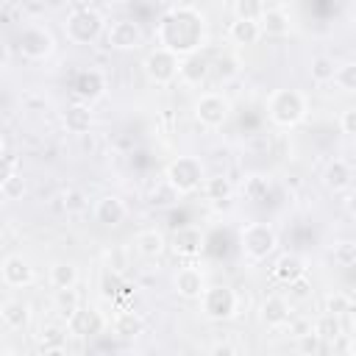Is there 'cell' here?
Masks as SVG:
<instances>
[{
    "label": "cell",
    "mask_w": 356,
    "mask_h": 356,
    "mask_svg": "<svg viewBox=\"0 0 356 356\" xmlns=\"http://www.w3.org/2000/svg\"><path fill=\"white\" fill-rule=\"evenodd\" d=\"M211 72L217 81H234L239 72H242V61L234 56V53H220L214 61H211Z\"/></svg>",
    "instance_id": "30"
},
{
    "label": "cell",
    "mask_w": 356,
    "mask_h": 356,
    "mask_svg": "<svg viewBox=\"0 0 356 356\" xmlns=\"http://www.w3.org/2000/svg\"><path fill=\"white\" fill-rule=\"evenodd\" d=\"M242 192H245V197H248V200L259 203V200H264V197L270 195V178H267V175H261V172H253V175H248V178H245Z\"/></svg>",
    "instance_id": "33"
},
{
    "label": "cell",
    "mask_w": 356,
    "mask_h": 356,
    "mask_svg": "<svg viewBox=\"0 0 356 356\" xmlns=\"http://www.w3.org/2000/svg\"><path fill=\"white\" fill-rule=\"evenodd\" d=\"M239 245L245 259L250 261H264L275 248H278V234L270 222H248L239 231Z\"/></svg>",
    "instance_id": "4"
},
{
    "label": "cell",
    "mask_w": 356,
    "mask_h": 356,
    "mask_svg": "<svg viewBox=\"0 0 356 356\" xmlns=\"http://www.w3.org/2000/svg\"><path fill=\"white\" fill-rule=\"evenodd\" d=\"M334 81H337V86H339L342 92L356 95V61H345V64H339Z\"/></svg>",
    "instance_id": "37"
},
{
    "label": "cell",
    "mask_w": 356,
    "mask_h": 356,
    "mask_svg": "<svg viewBox=\"0 0 356 356\" xmlns=\"http://www.w3.org/2000/svg\"><path fill=\"white\" fill-rule=\"evenodd\" d=\"M0 192L6 200H19L25 195V181H22V172H14V175H3L0 181Z\"/></svg>",
    "instance_id": "38"
},
{
    "label": "cell",
    "mask_w": 356,
    "mask_h": 356,
    "mask_svg": "<svg viewBox=\"0 0 356 356\" xmlns=\"http://www.w3.org/2000/svg\"><path fill=\"white\" fill-rule=\"evenodd\" d=\"M312 331H314V334H317V337H320L325 345H328V342L334 345V342L342 337V320H339L337 314L323 312V314H320V317L312 323Z\"/></svg>",
    "instance_id": "29"
},
{
    "label": "cell",
    "mask_w": 356,
    "mask_h": 356,
    "mask_svg": "<svg viewBox=\"0 0 356 356\" xmlns=\"http://www.w3.org/2000/svg\"><path fill=\"white\" fill-rule=\"evenodd\" d=\"M306 270L309 267H306V259L303 256H298V253H281L275 259V264H273V278L281 281V284H292V281L303 278Z\"/></svg>",
    "instance_id": "20"
},
{
    "label": "cell",
    "mask_w": 356,
    "mask_h": 356,
    "mask_svg": "<svg viewBox=\"0 0 356 356\" xmlns=\"http://www.w3.org/2000/svg\"><path fill=\"white\" fill-rule=\"evenodd\" d=\"M231 117V103L225 95H217V92H206L195 100V120L203 125V128H220L225 125Z\"/></svg>",
    "instance_id": "8"
},
{
    "label": "cell",
    "mask_w": 356,
    "mask_h": 356,
    "mask_svg": "<svg viewBox=\"0 0 356 356\" xmlns=\"http://www.w3.org/2000/svg\"><path fill=\"white\" fill-rule=\"evenodd\" d=\"M345 209H348V214H353V217H356V189L345 195Z\"/></svg>",
    "instance_id": "47"
},
{
    "label": "cell",
    "mask_w": 356,
    "mask_h": 356,
    "mask_svg": "<svg viewBox=\"0 0 356 356\" xmlns=\"http://www.w3.org/2000/svg\"><path fill=\"white\" fill-rule=\"evenodd\" d=\"M122 289V275H120V270H108V273H103V281H100V292H103V298H114L117 292Z\"/></svg>",
    "instance_id": "41"
},
{
    "label": "cell",
    "mask_w": 356,
    "mask_h": 356,
    "mask_svg": "<svg viewBox=\"0 0 356 356\" xmlns=\"http://www.w3.org/2000/svg\"><path fill=\"white\" fill-rule=\"evenodd\" d=\"M350 328H353V337H356V312H353V317H350Z\"/></svg>",
    "instance_id": "48"
},
{
    "label": "cell",
    "mask_w": 356,
    "mask_h": 356,
    "mask_svg": "<svg viewBox=\"0 0 356 356\" xmlns=\"http://www.w3.org/2000/svg\"><path fill=\"white\" fill-rule=\"evenodd\" d=\"M64 33L72 44H92L106 33V19L95 8H75L64 22Z\"/></svg>",
    "instance_id": "3"
},
{
    "label": "cell",
    "mask_w": 356,
    "mask_h": 356,
    "mask_svg": "<svg viewBox=\"0 0 356 356\" xmlns=\"http://www.w3.org/2000/svg\"><path fill=\"white\" fill-rule=\"evenodd\" d=\"M309 100L300 89H275L267 100V114L278 128H295L306 120Z\"/></svg>",
    "instance_id": "2"
},
{
    "label": "cell",
    "mask_w": 356,
    "mask_h": 356,
    "mask_svg": "<svg viewBox=\"0 0 356 356\" xmlns=\"http://www.w3.org/2000/svg\"><path fill=\"white\" fill-rule=\"evenodd\" d=\"M53 50H56V39H53V33H50L47 28H42V25H28V28H22V33H19V53H22L25 58H31V61H44Z\"/></svg>",
    "instance_id": "9"
},
{
    "label": "cell",
    "mask_w": 356,
    "mask_h": 356,
    "mask_svg": "<svg viewBox=\"0 0 356 356\" xmlns=\"http://www.w3.org/2000/svg\"><path fill=\"white\" fill-rule=\"evenodd\" d=\"M178 67H181V56L172 53V50H167V47L150 50V53L145 56V61H142V70H145L147 81L156 83V86L172 83V81L178 78Z\"/></svg>",
    "instance_id": "6"
},
{
    "label": "cell",
    "mask_w": 356,
    "mask_h": 356,
    "mask_svg": "<svg viewBox=\"0 0 356 356\" xmlns=\"http://www.w3.org/2000/svg\"><path fill=\"white\" fill-rule=\"evenodd\" d=\"M242 348L239 345H234V342H211L209 345V353H214V356H231V353H239Z\"/></svg>",
    "instance_id": "46"
},
{
    "label": "cell",
    "mask_w": 356,
    "mask_h": 356,
    "mask_svg": "<svg viewBox=\"0 0 356 356\" xmlns=\"http://www.w3.org/2000/svg\"><path fill=\"white\" fill-rule=\"evenodd\" d=\"M172 286H175V292H178L181 298L197 300V298H203V292H206V275H203L197 267H181V270L175 273V278H172Z\"/></svg>",
    "instance_id": "16"
},
{
    "label": "cell",
    "mask_w": 356,
    "mask_h": 356,
    "mask_svg": "<svg viewBox=\"0 0 356 356\" xmlns=\"http://www.w3.org/2000/svg\"><path fill=\"white\" fill-rule=\"evenodd\" d=\"M339 128H342V134L356 136V108L342 111V117H339Z\"/></svg>",
    "instance_id": "45"
},
{
    "label": "cell",
    "mask_w": 356,
    "mask_h": 356,
    "mask_svg": "<svg viewBox=\"0 0 356 356\" xmlns=\"http://www.w3.org/2000/svg\"><path fill=\"white\" fill-rule=\"evenodd\" d=\"M289 286V295L292 298H298V300H303V298H309L312 295V284H309V278L303 275V278H298V281H292V284H286Z\"/></svg>",
    "instance_id": "44"
},
{
    "label": "cell",
    "mask_w": 356,
    "mask_h": 356,
    "mask_svg": "<svg viewBox=\"0 0 356 356\" xmlns=\"http://www.w3.org/2000/svg\"><path fill=\"white\" fill-rule=\"evenodd\" d=\"M325 312L342 317V314L353 312V303H350V298H348L345 292H331V295L325 298Z\"/></svg>",
    "instance_id": "40"
},
{
    "label": "cell",
    "mask_w": 356,
    "mask_h": 356,
    "mask_svg": "<svg viewBox=\"0 0 356 356\" xmlns=\"http://www.w3.org/2000/svg\"><path fill=\"white\" fill-rule=\"evenodd\" d=\"M178 197H181V192H178V189H175L172 184L161 181V186H159V189H156V192L150 195V203H153L156 209H170V206H172V203H175Z\"/></svg>",
    "instance_id": "39"
},
{
    "label": "cell",
    "mask_w": 356,
    "mask_h": 356,
    "mask_svg": "<svg viewBox=\"0 0 356 356\" xmlns=\"http://www.w3.org/2000/svg\"><path fill=\"white\" fill-rule=\"evenodd\" d=\"M211 72V64L203 58V53H192V56H184L181 58V67H178V78L186 83V86H200Z\"/></svg>",
    "instance_id": "21"
},
{
    "label": "cell",
    "mask_w": 356,
    "mask_h": 356,
    "mask_svg": "<svg viewBox=\"0 0 356 356\" xmlns=\"http://www.w3.org/2000/svg\"><path fill=\"white\" fill-rule=\"evenodd\" d=\"M170 248H172L175 256L195 259V256L203 253V248H206V236H203V231H200L197 225H181V228L172 234Z\"/></svg>",
    "instance_id": "12"
},
{
    "label": "cell",
    "mask_w": 356,
    "mask_h": 356,
    "mask_svg": "<svg viewBox=\"0 0 356 356\" xmlns=\"http://www.w3.org/2000/svg\"><path fill=\"white\" fill-rule=\"evenodd\" d=\"M111 331L120 339H136L139 334H145V317L139 312H134V309L117 312L114 320H111Z\"/></svg>",
    "instance_id": "23"
},
{
    "label": "cell",
    "mask_w": 356,
    "mask_h": 356,
    "mask_svg": "<svg viewBox=\"0 0 356 356\" xmlns=\"http://www.w3.org/2000/svg\"><path fill=\"white\" fill-rule=\"evenodd\" d=\"M106 95V75L100 70H83L75 78V97L83 103H95Z\"/></svg>",
    "instance_id": "17"
},
{
    "label": "cell",
    "mask_w": 356,
    "mask_h": 356,
    "mask_svg": "<svg viewBox=\"0 0 356 356\" xmlns=\"http://www.w3.org/2000/svg\"><path fill=\"white\" fill-rule=\"evenodd\" d=\"M323 348H325V342H323L312 328L298 337V350H300V353H320Z\"/></svg>",
    "instance_id": "42"
},
{
    "label": "cell",
    "mask_w": 356,
    "mask_h": 356,
    "mask_svg": "<svg viewBox=\"0 0 356 356\" xmlns=\"http://www.w3.org/2000/svg\"><path fill=\"white\" fill-rule=\"evenodd\" d=\"M134 248H136V253L145 256V259H159V256L167 250V239H164L161 231L145 228V231H139V234L134 236Z\"/></svg>",
    "instance_id": "24"
},
{
    "label": "cell",
    "mask_w": 356,
    "mask_h": 356,
    "mask_svg": "<svg viewBox=\"0 0 356 356\" xmlns=\"http://www.w3.org/2000/svg\"><path fill=\"white\" fill-rule=\"evenodd\" d=\"M0 278H3V284H6V286L19 289V286L33 284V267H31L22 256L11 253V256H6V259H3V264H0Z\"/></svg>",
    "instance_id": "13"
},
{
    "label": "cell",
    "mask_w": 356,
    "mask_h": 356,
    "mask_svg": "<svg viewBox=\"0 0 356 356\" xmlns=\"http://www.w3.org/2000/svg\"><path fill=\"white\" fill-rule=\"evenodd\" d=\"M350 350H353V353H356V337H353V342H350Z\"/></svg>",
    "instance_id": "49"
},
{
    "label": "cell",
    "mask_w": 356,
    "mask_h": 356,
    "mask_svg": "<svg viewBox=\"0 0 356 356\" xmlns=\"http://www.w3.org/2000/svg\"><path fill=\"white\" fill-rule=\"evenodd\" d=\"M0 320L8 331H25L31 323V306L19 298H8L0 303Z\"/></svg>",
    "instance_id": "19"
},
{
    "label": "cell",
    "mask_w": 356,
    "mask_h": 356,
    "mask_svg": "<svg viewBox=\"0 0 356 356\" xmlns=\"http://www.w3.org/2000/svg\"><path fill=\"white\" fill-rule=\"evenodd\" d=\"M142 42H145V31L134 19H117L106 31V44L114 50H136L142 47Z\"/></svg>",
    "instance_id": "11"
},
{
    "label": "cell",
    "mask_w": 356,
    "mask_h": 356,
    "mask_svg": "<svg viewBox=\"0 0 356 356\" xmlns=\"http://www.w3.org/2000/svg\"><path fill=\"white\" fill-rule=\"evenodd\" d=\"M164 181L172 184L181 195H192V192L200 189L203 181H206L200 159H195V156H178L175 161L167 164V170H164Z\"/></svg>",
    "instance_id": "5"
},
{
    "label": "cell",
    "mask_w": 356,
    "mask_h": 356,
    "mask_svg": "<svg viewBox=\"0 0 356 356\" xmlns=\"http://www.w3.org/2000/svg\"><path fill=\"white\" fill-rule=\"evenodd\" d=\"M353 181V172H350V164L345 159H331L323 170V186L328 192H345Z\"/></svg>",
    "instance_id": "22"
},
{
    "label": "cell",
    "mask_w": 356,
    "mask_h": 356,
    "mask_svg": "<svg viewBox=\"0 0 356 356\" xmlns=\"http://www.w3.org/2000/svg\"><path fill=\"white\" fill-rule=\"evenodd\" d=\"M259 25H261L264 36H273V39L286 36L289 33V14L284 8H267L264 17L259 19Z\"/></svg>",
    "instance_id": "27"
},
{
    "label": "cell",
    "mask_w": 356,
    "mask_h": 356,
    "mask_svg": "<svg viewBox=\"0 0 356 356\" xmlns=\"http://www.w3.org/2000/svg\"><path fill=\"white\" fill-rule=\"evenodd\" d=\"M58 200H61V209H64L67 214H81V211H86V206H89L86 195H83L81 189H75V186H67V189H61Z\"/></svg>",
    "instance_id": "34"
},
{
    "label": "cell",
    "mask_w": 356,
    "mask_h": 356,
    "mask_svg": "<svg viewBox=\"0 0 356 356\" xmlns=\"http://www.w3.org/2000/svg\"><path fill=\"white\" fill-rule=\"evenodd\" d=\"M156 39L161 47L178 53L181 58L184 56H192V53H200L203 44H206V17L200 8L195 6H175L170 8L159 25H156Z\"/></svg>",
    "instance_id": "1"
},
{
    "label": "cell",
    "mask_w": 356,
    "mask_h": 356,
    "mask_svg": "<svg viewBox=\"0 0 356 356\" xmlns=\"http://www.w3.org/2000/svg\"><path fill=\"white\" fill-rule=\"evenodd\" d=\"M53 303H56V312L67 320V317L81 306V295H78V289H75V286H70V289H56Z\"/></svg>",
    "instance_id": "35"
},
{
    "label": "cell",
    "mask_w": 356,
    "mask_h": 356,
    "mask_svg": "<svg viewBox=\"0 0 356 356\" xmlns=\"http://www.w3.org/2000/svg\"><path fill=\"white\" fill-rule=\"evenodd\" d=\"M47 281L53 289H70L78 284V267L72 261H53L50 264V273H47Z\"/></svg>",
    "instance_id": "28"
},
{
    "label": "cell",
    "mask_w": 356,
    "mask_h": 356,
    "mask_svg": "<svg viewBox=\"0 0 356 356\" xmlns=\"http://www.w3.org/2000/svg\"><path fill=\"white\" fill-rule=\"evenodd\" d=\"M67 337H70V331L67 328H61L58 323H47V325H42V331H39V353H67Z\"/></svg>",
    "instance_id": "25"
},
{
    "label": "cell",
    "mask_w": 356,
    "mask_h": 356,
    "mask_svg": "<svg viewBox=\"0 0 356 356\" xmlns=\"http://www.w3.org/2000/svg\"><path fill=\"white\" fill-rule=\"evenodd\" d=\"M200 309L209 320L214 323H222V320H231L236 317V309H239V295L231 289V286H206L203 298H200Z\"/></svg>",
    "instance_id": "7"
},
{
    "label": "cell",
    "mask_w": 356,
    "mask_h": 356,
    "mask_svg": "<svg viewBox=\"0 0 356 356\" xmlns=\"http://www.w3.org/2000/svg\"><path fill=\"white\" fill-rule=\"evenodd\" d=\"M61 122H64V128H67L70 134L81 136V134H89V131H92V125H95V114H92L89 103L75 100V103H70V106L61 111Z\"/></svg>",
    "instance_id": "15"
},
{
    "label": "cell",
    "mask_w": 356,
    "mask_h": 356,
    "mask_svg": "<svg viewBox=\"0 0 356 356\" xmlns=\"http://www.w3.org/2000/svg\"><path fill=\"white\" fill-rule=\"evenodd\" d=\"M337 67H339V64H334L331 56H314L312 64H309V75H312L314 83H328V81H334Z\"/></svg>",
    "instance_id": "32"
},
{
    "label": "cell",
    "mask_w": 356,
    "mask_h": 356,
    "mask_svg": "<svg viewBox=\"0 0 356 356\" xmlns=\"http://www.w3.org/2000/svg\"><path fill=\"white\" fill-rule=\"evenodd\" d=\"M103 328H106V317L100 314V309H95V306H78L70 317H67V331H70V337H75V339H89V337H97V334H103Z\"/></svg>",
    "instance_id": "10"
},
{
    "label": "cell",
    "mask_w": 356,
    "mask_h": 356,
    "mask_svg": "<svg viewBox=\"0 0 356 356\" xmlns=\"http://www.w3.org/2000/svg\"><path fill=\"white\" fill-rule=\"evenodd\" d=\"M264 11H267V6H264V0H236L234 3V14L239 17V19H261L264 17Z\"/></svg>",
    "instance_id": "36"
},
{
    "label": "cell",
    "mask_w": 356,
    "mask_h": 356,
    "mask_svg": "<svg viewBox=\"0 0 356 356\" xmlns=\"http://www.w3.org/2000/svg\"><path fill=\"white\" fill-rule=\"evenodd\" d=\"M289 317H292V309H289L286 298H281V295H267L259 306V320L267 328H281L289 323Z\"/></svg>",
    "instance_id": "18"
},
{
    "label": "cell",
    "mask_w": 356,
    "mask_h": 356,
    "mask_svg": "<svg viewBox=\"0 0 356 356\" xmlns=\"http://www.w3.org/2000/svg\"><path fill=\"white\" fill-rule=\"evenodd\" d=\"M203 195L211 203H222V200H228L234 195V186H231V181L225 175H211V178L203 181Z\"/></svg>",
    "instance_id": "31"
},
{
    "label": "cell",
    "mask_w": 356,
    "mask_h": 356,
    "mask_svg": "<svg viewBox=\"0 0 356 356\" xmlns=\"http://www.w3.org/2000/svg\"><path fill=\"white\" fill-rule=\"evenodd\" d=\"M264 33H261V25L256 22V19H234L231 22V28H228V39L234 42V44H239V47H248V44H256L259 39H261Z\"/></svg>",
    "instance_id": "26"
},
{
    "label": "cell",
    "mask_w": 356,
    "mask_h": 356,
    "mask_svg": "<svg viewBox=\"0 0 356 356\" xmlns=\"http://www.w3.org/2000/svg\"><path fill=\"white\" fill-rule=\"evenodd\" d=\"M95 220L106 228H117L128 220V206L125 200H120L117 195H103L97 203H95Z\"/></svg>",
    "instance_id": "14"
},
{
    "label": "cell",
    "mask_w": 356,
    "mask_h": 356,
    "mask_svg": "<svg viewBox=\"0 0 356 356\" xmlns=\"http://www.w3.org/2000/svg\"><path fill=\"white\" fill-rule=\"evenodd\" d=\"M334 261H339L342 267L356 264V242H342V245H337V250H334Z\"/></svg>",
    "instance_id": "43"
}]
</instances>
